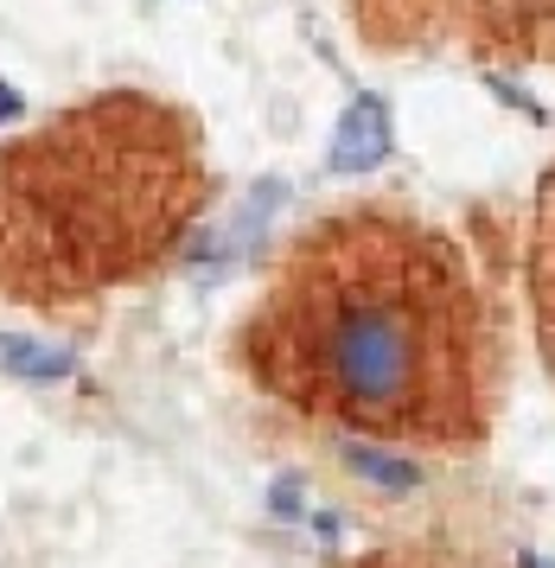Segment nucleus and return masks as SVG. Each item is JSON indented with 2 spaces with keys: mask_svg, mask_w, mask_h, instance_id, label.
<instances>
[{
  "mask_svg": "<svg viewBox=\"0 0 555 568\" xmlns=\"http://www.w3.org/2000/svg\"><path fill=\"white\" fill-rule=\"evenodd\" d=\"M473 301L441 236L352 217L306 236L269 307L275 358L326 409L371 428H447Z\"/></svg>",
  "mask_w": 555,
  "mask_h": 568,
  "instance_id": "nucleus-1",
  "label": "nucleus"
},
{
  "mask_svg": "<svg viewBox=\"0 0 555 568\" xmlns=\"http://www.w3.org/2000/svg\"><path fill=\"white\" fill-rule=\"evenodd\" d=\"M383 154H390V109L377 97H357L345 109L339 134H332V166L339 173H371V166H383Z\"/></svg>",
  "mask_w": 555,
  "mask_h": 568,
  "instance_id": "nucleus-2",
  "label": "nucleus"
},
{
  "mask_svg": "<svg viewBox=\"0 0 555 568\" xmlns=\"http://www.w3.org/2000/svg\"><path fill=\"white\" fill-rule=\"evenodd\" d=\"M0 364L13 371V377H71V352H58V345H39V338H20V333H0Z\"/></svg>",
  "mask_w": 555,
  "mask_h": 568,
  "instance_id": "nucleus-3",
  "label": "nucleus"
},
{
  "mask_svg": "<svg viewBox=\"0 0 555 568\" xmlns=\"http://www.w3.org/2000/svg\"><path fill=\"white\" fill-rule=\"evenodd\" d=\"M352 466L377 486H415V466H390V454H377V447H352Z\"/></svg>",
  "mask_w": 555,
  "mask_h": 568,
  "instance_id": "nucleus-4",
  "label": "nucleus"
},
{
  "mask_svg": "<svg viewBox=\"0 0 555 568\" xmlns=\"http://www.w3.org/2000/svg\"><path fill=\"white\" fill-rule=\"evenodd\" d=\"M13 109H20V103H13V97H7V83H0V115H13Z\"/></svg>",
  "mask_w": 555,
  "mask_h": 568,
  "instance_id": "nucleus-5",
  "label": "nucleus"
}]
</instances>
